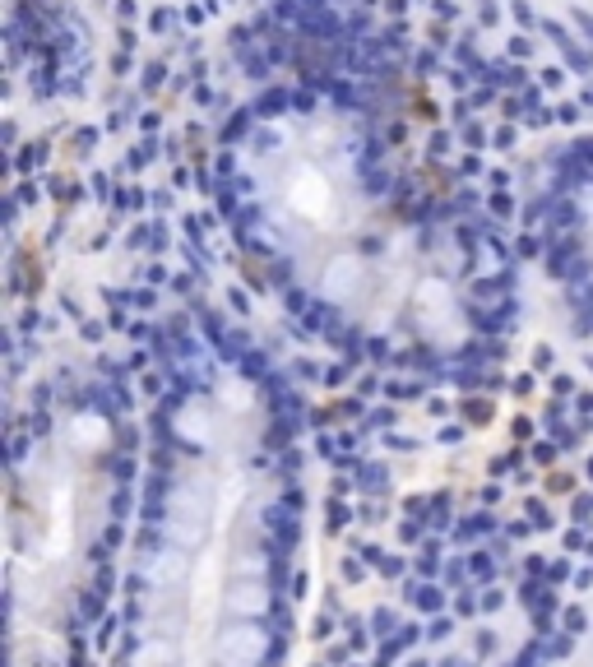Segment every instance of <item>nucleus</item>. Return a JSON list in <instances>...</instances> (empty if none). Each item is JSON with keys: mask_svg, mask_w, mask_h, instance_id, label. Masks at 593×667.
Listing matches in <instances>:
<instances>
[{"mask_svg": "<svg viewBox=\"0 0 593 667\" xmlns=\"http://www.w3.org/2000/svg\"><path fill=\"white\" fill-rule=\"evenodd\" d=\"M348 524V510H338L334 500H329V533H334V528H343Z\"/></svg>", "mask_w": 593, "mask_h": 667, "instance_id": "nucleus-20", "label": "nucleus"}, {"mask_svg": "<svg viewBox=\"0 0 593 667\" xmlns=\"http://www.w3.org/2000/svg\"><path fill=\"white\" fill-rule=\"evenodd\" d=\"M468 570H473L477 579H487V584H491V579H496V561H491L487 552H473V561H468Z\"/></svg>", "mask_w": 593, "mask_h": 667, "instance_id": "nucleus-8", "label": "nucleus"}, {"mask_svg": "<svg viewBox=\"0 0 593 667\" xmlns=\"http://www.w3.org/2000/svg\"><path fill=\"white\" fill-rule=\"evenodd\" d=\"M408 593H413L417 612H426V616L445 612V589H440V584H417V589H408Z\"/></svg>", "mask_w": 593, "mask_h": 667, "instance_id": "nucleus-3", "label": "nucleus"}, {"mask_svg": "<svg viewBox=\"0 0 593 667\" xmlns=\"http://www.w3.org/2000/svg\"><path fill=\"white\" fill-rule=\"evenodd\" d=\"M542 663H547V640L538 635V640H529L524 649H519V658L510 667H542Z\"/></svg>", "mask_w": 593, "mask_h": 667, "instance_id": "nucleus-4", "label": "nucleus"}, {"mask_svg": "<svg viewBox=\"0 0 593 667\" xmlns=\"http://www.w3.org/2000/svg\"><path fill=\"white\" fill-rule=\"evenodd\" d=\"M389 630H394V612H389V607H375L371 612V635L389 640Z\"/></svg>", "mask_w": 593, "mask_h": 667, "instance_id": "nucleus-7", "label": "nucleus"}, {"mask_svg": "<svg viewBox=\"0 0 593 667\" xmlns=\"http://www.w3.org/2000/svg\"><path fill=\"white\" fill-rule=\"evenodd\" d=\"M436 667H464V658H445V663H436Z\"/></svg>", "mask_w": 593, "mask_h": 667, "instance_id": "nucleus-23", "label": "nucleus"}, {"mask_svg": "<svg viewBox=\"0 0 593 667\" xmlns=\"http://www.w3.org/2000/svg\"><path fill=\"white\" fill-rule=\"evenodd\" d=\"M454 612H459V616H477V612H482V598H477V593H468V589H459Z\"/></svg>", "mask_w": 593, "mask_h": 667, "instance_id": "nucleus-11", "label": "nucleus"}, {"mask_svg": "<svg viewBox=\"0 0 593 667\" xmlns=\"http://www.w3.org/2000/svg\"><path fill=\"white\" fill-rule=\"evenodd\" d=\"M450 635H454V621H450V616H445V612H440L436 621H431V626H426V640H431V644H440V640H450Z\"/></svg>", "mask_w": 593, "mask_h": 667, "instance_id": "nucleus-9", "label": "nucleus"}, {"mask_svg": "<svg viewBox=\"0 0 593 667\" xmlns=\"http://www.w3.org/2000/svg\"><path fill=\"white\" fill-rule=\"evenodd\" d=\"M570 649H575V635H570V630L547 635V658H570Z\"/></svg>", "mask_w": 593, "mask_h": 667, "instance_id": "nucleus-6", "label": "nucleus"}, {"mask_svg": "<svg viewBox=\"0 0 593 667\" xmlns=\"http://www.w3.org/2000/svg\"><path fill=\"white\" fill-rule=\"evenodd\" d=\"M501 607H505V593H501V589H487V593H482V612H501Z\"/></svg>", "mask_w": 593, "mask_h": 667, "instance_id": "nucleus-15", "label": "nucleus"}, {"mask_svg": "<svg viewBox=\"0 0 593 667\" xmlns=\"http://www.w3.org/2000/svg\"><path fill=\"white\" fill-rule=\"evenodd\" d=\"M519 255L542 260L580 338H593V126L547 144L524 177Z\"/></svg>", "mask_w": 593, "mask_h": 667, "instance_id": "nucleus-2", "label": "nucleus"}, {"mask_svg": "<svg viewBox=\"0 0 593 667\" xmlns=\"http://www.w3.org/2000/svg\"><path fill=\"white\" fill-rule=\"evenodd\" d=\"M103 607H107V593L103 589H84V593H79V616H84V621L103 616Z\"/></svg>", "mask_w": 593, "mask_h": 667, "instance_id": "nucleus-5", "label": "nucleus"}, {"mask_svg": "<svg viewBox=\"0 0 593 667\" xmlns=\"http://www.w3.org/2000/svg\"><path fill=\"white\" fill-rule=\"evenodd\" d=\"M213 190L306 338L431 380H491L519 310L515 260L487 218L403 172L361 103L320 84L250 98L218 140Z\"/></svg>", "mask_w": 593, "mask_h": 667, "instance_id": "nucleus-1", "label": "nucleus"}, {"mask_svg": "<svg viewBox=\"0 0 593 667\" xmlns=\"http://www.w3.org/2000/svg\"><path fill=\"white\" fill-rule=\"evenodd\" d=\"M329 626H334V616L324 612V616H320V621H315V630H310V635H320V640H324V635H329Z\"/></svg>", "mask_w": 593, "mask_h": 667, "instance_id": "nucleus-22", "label": "nucleus"}, {"mask_svg": "<svg viewBox=\"0 0 593 667\" xmlns=\"http://www.w3.org/2000/svg\"><path fill=\"white\" fill-rule=\"evenodd\" d=\"M417 570H422L426 579H431V575H436V570H440V556H436V547H426V552H422V561H417Z\"/></svg>", "mask_w": 593, "mask_h": 667, "instance_id": "nucleus-14", "label": "nucleus"}, {"mask_svg": "<svg viewBox=\"0 0 593 667\" xmlns=\"http://www.w3.org/2000/svg\"><path fill=\"white\" fill-rule=\"evenodd\" d=\"M93 589H103V593H112V589H117V575H112V565H107V561L98 565V579H93Z\"/></svg>", "mask_w": 593, "mask_h": 667, "instance_id": "nucleus-13", "label": "nucleus"}, {"mask_svg": "<svg viewBox=\"0 0 593 667\" xmlns=\"http://www.w3.org/2000/svg\"><path fill=\"white\" fill-rule=\"evenodd\" d=\"M584 626H589V616H584V607H566V612H561V630H570V635H580Z\"/></svg>", "mask_w": 593, "mask_h": 667, "instance_id": "nucleus-10", "label": "nucleus"}, {"mask_svg": "<svg viewBox=\"0 0 593 667\" xmlns=\"http://www.w3.org/2000/svg\"><path fill=\"white\" fill-rule=\"evenodd\" d=\"M408 667H436V663H426V658H408Z\"/></svg>", "mask_w": 593, "mask_h": 667, "instance_id": "nucleus-24", "label": "nucleus"}, {"mask_svg": "<svg viewBox=\"0 0 593 667\" xmlns=\"http://www.w3.org/2000/svg\"><path fill=\"white\" fill-rule=\"evenodd\" d=\"M121 630V621L117 616H103V626H98V644H112V635Z\"/></svg>", "mask_w": 593, "mask_h": 667, "instance_id": "nucleus-16", "label": "nucleus"}, {"mask_svg": "<svg viewBox=\"0 0 593 667\" xmlns=\"http://www.w3.org/2000/svg\"><path fill=\"white\" fill-rule=\"evenodd\" d=\"M566 579H570V561H552V565H547V584H552V589H556V584H566Z\"/></svg>", "mask_w": 593, "mask_h": 667, "instance_id": "nucleus-12", "label": "nucleus"}, {"mask_svg": "<svg viewBox=\"0 0 593 667\" xmlns=\"http://www.w3.org/2000/svg\"><path fill=\"white\" fill-rule=\"evenodd\" d=\"M477 654H482V658L496 654V635H491V630H477Z\"/></svg>", "mask_w": 593, "mask_h": 667, "instance_id": "nucleus-18", "label": "nucleus"}, {"mask_svg": "<svg viewBox=\"0 0 593 667\" xmlns=\"http://www.w3.org/2000/svg\"><path fill=\"white\" fill-rule=\"evenodd\" d=\"M348 630H352V640H348V644L361 654V649H366V630H361V621H357V616H348Z\"/></svg>", "mask_w": 593, "mask_h": 667, "instance_id": "nucleus-17", "label": "nucleus"}, {"mask_svg": "<svg viewBox=\"0 0 593 667\" xmlns=\"http://www.w3.org/2000/svg\"><path fill=\"white\" fill-rule=\"evenodd\" d=\"M380 570L394 579V575H403V561H399V556H389V561H380Z\"/></svg>", "mask_w": 593, "mask_h": 667, "instance_id": "nucleus-21", "label": "nucleus"}, {"mask_svg": "<svg viewBox=\"0 0 593 667\" xmlns=\"http://www.w3.org/2000/svg\"><path fill=\"white\" fill-rule=\"evenodd\" d=\"M445 579H450L454 589H464V561H450V565H445Z\"/></svg>", "mask_w": 593, "mask_h": 667, "instance_id": "nucleus-19", "label": "nucleus"}]
</instances>
